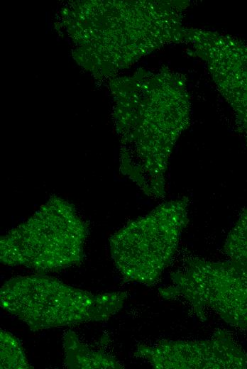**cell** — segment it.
<instances>
[{"mask_svg": "<svg viewBox=\"0 0 247 369\" xmlns=\"http://www.w3.org/2000/svg\"><path fill=\"white\" fill-rule=\"evenodd\" d=\"M137 354L157 368H247V352L221 333L201 342L161 341L141 346Z\"/></svg>", "mask_w": 247, "mask_h": 369, "instance_id": "5", "label": "cell"}, {"mask_svg": "<svg viewBox=\"0 0 247 369\" xmlns=\"http://www.w3.org/2000/svg\"><path fill=\"white\" fill-rule=\"evenodd\" d=\"M171 294L186 298L197 311H213L230 325L247 332V269L229 260H192L174 274Z\"/></svg>", "mask_w": 247, "mask_h": 369, "instance_id": "4", "label": "cell"}, {"mask_svg": "<svg viewBox=\"0 0 247 369\" xmlns=\"http://www.w3.org/2000/svg\"><path fill=\"white\" fill-rule=\"evenodd\" d=\"M187 212L182 203L162 205L121 228L110 241L113 259L128 280L152 285L170 263Z\"/></svg>", "mask_w": 247, "mask_h": 369, "instance_id": "3", "label": "cell"}, {"mask_svg": "<svg viewBox=\"0 0 247 369\" xmlns=\"http://www.w3.org/2000/svg\"><path fill=\"white\" fill-rule=\"evenodd\" d=\"M225 250L229 260L247 269V208L229 235Z\"/></svg>", "mask_w": 247, "mask_h": 369, "instance_id": "7", "label": "cell"}, {"mask_svg": "<svg viewBox=\"0 0 247 369\" xmlns=\"http://www.w3.org/2000/svg\"><path fill=\"white\" fill-rule=\"evenodd\" d=\"M87 225L75 209L53 199L1 238V262L39 272L59 271L79 263Z\"/></svg>", "mask_w": 247, "mask_h": 369, "instance_id": "2", "label": "cell"}, {"mask_svg": "<svg viewBox=\"0 0 247 369\" xmlns=\"http://www.w3.org/2000/svg\"><path fill=\"white\" fill-rule=\"evenodd\" d=\"M65 363L69 368H119L118 362L101 351L93 350L79 341L73 331L64 336Z\"/></svg>", "mask_w": 247, "mask_h": 369, "instance_id": "6", "label": "cell"}, {"mask_svg": "<svg viewBox=\"0 0 247 369\" xmlns=\"http://www.w3.org/2000/svg\"><path fill=\"white\" fill-rule=\"evenodd\" d=\"M126 297L93 294L45 275L13 277L0 290L1 307L34 331L106 320L122 307Z\"/></svg>", "mask_w": 247, "mask_h": 369, "instance_id": "1", "label": "cell"}, {"mask_svg": "<svg viewBox=\"0 0 247 369\" xmlns=\"http://www.w3.org/2000/svg\"><path fill=\"white\" fill-rule=\"evenodd\" d=\"M1 368H31L17 338L1 330Z\"/></svg>", "mask_w": 247, "mask_h": 369, "instance_id": "8", "label": "cell"}]
</instances>
